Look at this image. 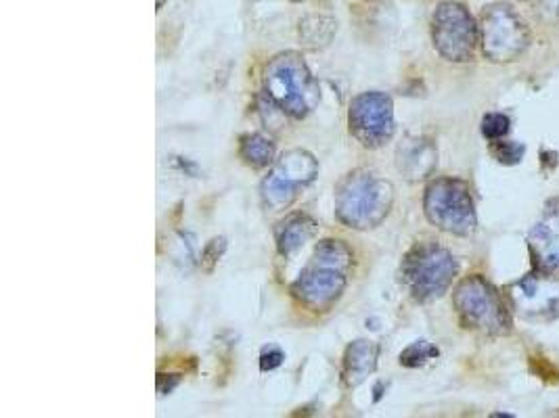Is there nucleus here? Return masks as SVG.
Listing matches in <instances>:
<instances>
[{"label": "nucleus", "mask_w": 559, "mask_h": 418, "mask_svg": "<svg viewBox=\"0 0 559 418\" xmlns=\"http://www.w3.org/2000/svg\"><path fill=\"white\" fill-rule=\"evenodd\" d=\"M490 153H493L495 159L503 166H518L520 161L524 159L526 147L522 143L501 141V138H499V141H493V145H490Z\"/></svg>", "instance_id": "ddd939ff"}, {"label": "nucleus", "mask_w": 559, "mask_h": 418, "mask_svg": "<svg viewBox=\"0 0 559 418\" xmlns=\"http://www.w3.org/2000/svg\"><path fill=\"white\" fill-rule=\"evenodd\" d=\"M392 203V187L373 178H350L340 193V216L348 224L369 228L388 214Z\"/></svg>", "instance_id": "0eeeda50"}, {"label": "nucleus", "mask_w": 559, "mask_h": 418, "mask_svg": "<svg viewBox=\"0 0 559 418\" xmlns=\"http://www.w3.org/2000/svg\"><path fill=\"white\" fill-rule=\"evenodd\" d=\"M432 36L438 53L455 63H467L476 55L480 26L459 3H442L432 19Z\"/></svg>", "instance_id": "423d86ee"}, {"label": "nucleus", "mask_w": 559, "mask_h": 418, "mask_svg": "<svg viewBox=\"0 0 559 418\" xmlns=\"http://www.w3.org/2000/svg\"><path fill=\"white\" fill-rule=\"evenodd\" d=\"M243 155L252 166H266L273 157V145H268L260 136H252L248 143H243Z\"/></svg>", "instance_id": "4468645a"}, {"label": "nucleus", "mask_w": 559, "mask_h": 418, "mask_svg": "<svg viewBox=\"0 0 559 418\" xmlns=\"http://www.w3.org/2000/svg\"><path fill=\"white\" fill-rule=\"evenodd\" d=\"M426 214L432 224L465 237L476 230V205L469 187L457 178H440L426 193Z\"/></svg>", "instance_id": "7ed1b4c3"}, {"label": "nucleus", "mask_w": 559, "mask_h": 418, "mask_svg": "<svg viewBox=\"0 0 559 418\" xmlns=\"http://www.w3.org/2000/svg\"><path fill=\"white\" fill-rule=\"evenodd\" d=\"M434 356H438L436 347H432L428 341H417L400 354V362L405 366H421Z\"/></svg>", "instance_id": "2eb2a0df"}, {"label": "nucleus", "mask_w": 559, "mask_h": 418, "mask_svg": "<svg viewBox=\"0 0 559 418\" xmlns=\"http://www.w3.org/2000/svg\"><path fill=\"white\" fill-rule=\"evenodd\" d=\"M350 130L361 138L363 145L377 147L386 143L394 132L392 101L384 95H363L350 109Z\"/></svg>", "instance_id": "1a4fd4ad"}, {"label": "nucleus", "mask_w": 559, "mask_h": 418, "mask_svg": "<svg viewBox=\"0 0 559 418\" xmlns=\"http://www.w3.org/2000/svg\"><path fill=\"white\" fill-rule=\"evenodd\" d=\"M457 274L453 255L432 243L417 245L405 260V281L419 301H432L446 293Z\"/></svg>", "instance_id": "39448f33"}, {"label": "nucleus", "mask_w": 559, "mask_h": 418, "mask_svg": "<svg viewBox=\"0 0 559 418\" xmlns=\"http://www.w3.org/2000/svg\"><path fill=\"white\" fill-rule=\"evenodd\" d=\"M436 166V149L428 141H407L398 153V168L409 178H426Z\"/></svg>", "instance_id": "f8f14e48"}, {"label": "nucleus", "mask_w": 559, "mask_h": 418, "mask_svg": "<svg viewBox=\"0 0 559 418\" xmlns=\"http://www.w3.org/2000/svg\"><path fill=\"white\" fill-rule=\"evenodd\" d=\"M455 308L463 327L490 337H503L513 331L511 308L505 293L488 283L484 276H467L455 289Z\"/></svg>", "instance_id": "f257e3e1"}, {"label": "nucleus", "mask_w": 559, "mask_h": 418, "mask_svg": "<svg viewBox=\"0 0 559 418\" xmlns=\"http://www.w3.org/2000/svg\"><path fill=\"white\" fill-rule=\"evenodd\" d=\"M310 84L304 63L296 55H283L271 65V72H266V90L285 111L296 118L308 111L306 105V86Z\"/></svg>", "instance_id": "6e6552de"}, {"label": "nucleus", "mask_w": 559, "mask_h": 418, "mask_svg": "<svg viewBox=\"0 0 559 418\" xmlns=\"http://www.w3.org/2000/svg\"><path fill=\"white\" fill-rule=\"evenodd\" d=\"M509 128L511 122L503 113H488L482 120V134L488 138V141H499V138L507 136Z\"/></svg>", "instance_id": "dca6fc26"}, {"label": "nucleus", "mask_w": 559, "mask_h": 418, "mask_svg": "<svg viewBox=\"0 0 559 418\" xmlns=\"http://www.w3.org/2000/svg\"><path fill=\"white\" fill-rule=\"evenodd\" d=\"M528 251L534 268L559 272V197L545 203L539 222L528 235Z\"/></svg>", "instance_id": "9d476101"}, {"label": "nucleus", "mask_w": 559, "mask_h": 418, "mask_svg": "<svg viewBox=\"0 0 559 418\" xmlns=\"http://www.w3.org/2000/svg\"><path fill=\"white\" fill-rule=\"evenodd\" d=\"M323 255L325 253L317 251V262L306 270L304 278L300 281V295L315 306H321L323 301H331L333 297H338L344 287V274L335 270V266L327 268V258H323Z\"/></svg>", "instance_id": "9b49d317"}, {"label": "nucleus", "mask_w": 559, "mask_h": 418, "mask_svg": "<svg viewBox=\"0 0 559 418\" xmlns=\"http://www.w3.org/2000/svg\"><path fill=\"white\" fill-rule=\"evenodd\" d=\"M513 314L528 322H551L559 318V272L532 268L520 281L505 289Z\"/></svg>", "instance_id": "20e7f679"}, {"label": "nucleus", "mask_w": 559, "mask_h": 418, "mask_svg": "<svg viewBox=\"0 0 559 418\" xmlns=\"http://www.w3.org/2000/svg\"><path fill=\"white\" fill-rule=\"evenodd\" d=\"M480 42L482 53L488 61L511 63L526 53L530 44V30L526 21L513 11V7L497 3L482 11Z\"/></svg>", "instance_id": "f03ea898"}]
</instances>
